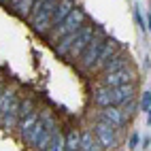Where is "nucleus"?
Instances as JSON below:
<instances>
[{
  "instance_id": "nucleus-24",
  "label": "nucleus",
  "mask_w": 151,
  "mask_h": 151,
  "mask_svg": "<svg viewBox=\"0 0 151 151\" xmlns=\"http://www.w3.org/2000/svg\"><path fill=\"white\" fill-rule=\"evenodd\" d=\"M138 143H140V134H136V132H134L132 136H130V140H128V149H130V151L136 149V147H138Z\"/></svg>"
},
{
  "instance_id": "nucleus-22",
  "label": "nucleus",
  "mask_w": 151,
  "mask_h": 151,
  "mask_svg": "<svg viewBox=\"0 0 151 151\" xmlns=\"http://www.w3.org/2000/svg\"><path fill=\"white\" fill-rule=\"evenodd\" d=\"M134 22H136V26L140 28V32H147V24H145L143 11H140V6H138V4H134Z\"/></svg>"
},
{
  "instance_id": "nucleus-21",
  "label": "nucleus",
  "mask_w": 151,
  "mask_h": 151,
  "mask_svg": "<svg viewBox=\"0 0 151 151\" xmlns=\"http://www.w3.org/2000/svg\"><path fill=\"white\" fill-rule=\"evenodd\" d=\"M149 109H151V89H145V92L140 94V98H138V111L147 113Z\"/></svg>"
},
{
  "instance_id": "nucleus-7",
  "label": "nucleus",
  "mask_w": 151,
  "mask_h": 151,
  "mask_svg": "<svg viewBox=\"0 0 151 151\" xmlns=\"http://www.w3.org/2000/svg\"><path fill=\"white\" fill-rule=\"evenodd\" d=\"M98 119H102V122L111 124L113 128H124L130 119L128 115L124 113V109L122 106H106V109H100V113H98Z\"/></svg>"
},
{
  "instance_id": "nucleus-10",
  "label": "nucleus",
  "mask_w": 151,
  "mask_h": 151,
  "mask_svg": "<svg viewBox=\"0 0 151 151\" xmlns=\"http://www.w3.org/2000/svg\"><path fill=\"white\" fill-rule=\"evenodd\" d=\"M136 83H126V85H119L113 87V106H124L126 102L136 98Z\"/></svg>"
},
{
  "instance_id": "nucleus-13",
  "label": "nucleus",
  "mask_w": 151,
  "mask_h": 151,
  "mask_svg": "<svg viewBox=\"0 0 151 151\" xmlns=\"http://www.w3.org/2000/svg\"><path fill=\"white\" fill-rule=\"evenodd\" d=\"M128 66H132V60H130V55L124 53V51H117L113 58H111V62L104 66L102 73H115V70H122V68H128Z\"/></svg>"
},
{
  "instance_id": "nucleus-26",
  "label": "nucleus",
  "mask_w": 151,
  "mask_h": 151,
  "mask_svg": "<svg viewBox=\"0 0 151 151\" xmlns=\"http://www.w3.org/2000/svg\"><path fill=\"white\" fill-rule=\"evenodd\" d=\"M147 32H149V34H151V13H149V15H147Z\"/></svg>"
},
{
  "instance_id": "nucleus-30",
  "label": "nucleus",
  "mask_w": 151,
  "mask_h": 151,
  "mask_svg": "<svg viewBox=\"0 0 151 151\" xmlns=\"http://www.w3.org/2000/svg\"><path fill=\"white\" fill-rule=\"evenodd\" d=\"M17 2H19V0H11V4H13V6H15V4H17Z\"/></svg>"
},
{
  "instance_id": "nucleus-20",
  "label": "nucleus",
  "mask_w": 151,
  "mask_h": 151,
  "mask_svg": "<svg viewBox=\"0 0 151 151\" xmlns=\"http://www.w3.org/2000/svg\"><path fill=\"white\" fill-rule=\"evenodd\" d=\"M66 149V143H64V134L62 132H58L53 138H51V143L47 145L45 151H64Z\"/></svg>"
},
{
  "instance_id": "nucleus-3",
  "label": "nucleus",
  "mask_w": 151,
  "mask_h": 151,
  "mask_svg": "<svg viewBox=\"0 0 151 151\" xmlns=\"http://www.w3.org/2000/svg\"><path fill=\"white\" fill-rule=\"evenodd\" d=\"M58 2H60V0H45V4L38 9V13L28 19L30 26H32V30H34L38 36L49 34V30H51V19H53V13H55Z\"/></svg>"
},
{
  "instance_id": "nucleus-4",
  "label": "nucleus",
  "mask_w": 151,
  "mask_h": 151,
  "mask_svg": "<svg viewBox=\"0 0 151 151\" xmlns=\"http://www.w3.org/2000/svg\"><path fill=\"white\" fill-rule=\"evenodd\" d=\"M92 132H94L96 143L102 147V151L115 149L117 143H119V138H117V128H113L111 124L102 122V119H98V117H96V122H94V126H92Z\"/></svg>"
},
{
  "instance_id": "nucleus-31",
  "label": "nucleus",
  "mask_w": 151,
  "mask_h": 151,
  "mask_svg": "<svg viewBox=\"0 0 151 151\" xmlns=\"http://www.w3.org/2000/svg\"><path fill=\"white\" fill-rule=\"evenodd\" d=\"M64 151H73V149H64Z\"/></svg>"
},
{
  "instance_id": "nucleus-14",
  "label": "nucleus",
  "mask_w": 151,
  "mask_h": 151,
  "mask_svg": "<svg viewBox=\"0 0 151 151\" xmlns=\"http://www.w3.org/2000/svg\"><path fill=\"white\" fill-rule=\"evenodd\" d=\"M38 117H41V111H32V113H30V115H26V117H22V119H19V124H17V130H15V132L19 134V138H24L28 132H30V130H32V126L38 122Z\"/></svg>"
},
{
  "instance_id": "nucleus-6",
  "label": "nucleus",
  "mask_w": 151,
  "mask_h": 151,
  "mask_svg": "<svg viewBox=\"0 0 151 151\" xmlns=\"http://www.w3.org/2000/svg\"><path fill=\"white\" fill-rule=\"evenodd\" d=\"M96 34V28L94 26H87V24H83L81 28L77 30V36H75V43H73V47H70V51H68V60H77L79 55H81V51L87 47V43L92 41V36Z\"/></svg>"
},
{
  "instance_id": "nucleus-8",
  "label": "nucleus",
  "mask_w": 151,
  "mask_h": 151,
  "mask_svg": "<svg viewBox=\"0 0 151 151\" xmlns=\"http://www.w3.org/2000/svg\"><path fill=\"white\" fill-rule=\"evenodd\" d=\"M119 51V47H117V43L113 41V38H106V41H104V45H102V49H100V53H98V60H96V64L92 66V70H89V73H102V70H104V66L111 62V58H113L115 53Z\"/></svg>"
},
{
  "instance_id": "nucleus-23",
  "label": "nucleus",
  "mask_w": 151,
  "mask_h": 151,
  "mask_svg": "<svg viewBox=\"0 0 151 151\" xmlns=\"http://www.w3.org/2000/svg\"><path fill=\"white\" fill-rule=\"evenodd\" d=\"M122 109H124V113L128 115V119H132V117L136 115V111H138V100H136V98L130 100V102H126Z\"/></svg>"
},
{
  "instance_id": "nucleus-2",
  "label": "nucleus",
  "mask_w": 151,
  "mask_h": 151,
  "mask_svg": "<svg viewBox=\"0 0 151 151\" xmlns=\"http://www.w3.org/2000/svg\"><path fill=\"white\" fill-rule=\"evenodd\" d=\"M106 41V36L100 32V30H96V34L92 36V41L87 43V47L81 51V55L77 58V66L83 70V73H89L92 70V66L96 64V60H98V53H100V49H102Z\"/></svg>"
},
{
  "instance_id": "nucleus-16",
  "label": "nucleus",
  "mask_w": 151,
  "mask_h": 151,
  "mask_svg": "<svg viewBox=\"0 0 151 151\" xmlns=\"http://www.w3.org/2000/svg\"><path fill=\"white\" fill-rule=\"evenodd\" d=\"M32 4H34V0H19V2L13 6V9H15V13H17V17H22V19H28V15H30V9H32Z\"/></svg>"
},
{
  "instance_id": "nucleus-28",
  "label": "nucleus",
  "mask_w": 151,
  "mask_h": 151,
  "mask_svg": "<svg viewBox=\"0 0 151 151\" xmlns=\"http://www.w3.org/2000/svg\"><path fill=\"white\" fill-rule=\"evenodd\" d=\"M147 124H149V126H151V109H149V111H147Z\"/></svg>"
},
{
  "instance_id": "nucleus-1",
  "label": "nucleus",
  "mask_w": 151,
  "mask_h": 151,
  "mask_svg": "<svg viewBox=\"0 0 151 151\" xmlns=\"http://www.w3.org/2000/svg\"><path fill=\"white\" fill-rule=\"evenodd\" d=\"M85 19H87L85 11H83V9H79V6H75L73 11H70V13L64 17V22L60 24V26H55L51 32H49V41H51V45H53V43H58L62 36L77 32V30L85 24Z\"/></svg>"
},
{
  "instance_id": "nucleus-11",
  "label": "nucleus",
  "mask_w": 151,
  "mask_h": 151,
  "mask_svg": "<svg viewBox=\"0 0 151 151\" xmlns=\"http://www.w3.org/2000/svg\"><path fill=\"white\" fill-rule=\"evenodd\" d=\"M92 102L98 109H106V106H113V87H104V85H98L92 94Z\"/></svg>"
},
{
  "instance_id": "nucleus-25",
  "label": "nucleus",
  "mask_w": 151,
  "mask_h": 151,
  "mask_svg": "<svg viewBox=\"0 0 151 151\" xmlns=\"http://www.w3.org/2000/svg\"><path fill=\"white\" fill-rule=\"evenodd\" d=\"M85 151H102V147H100L98 143H92V145H89V147H87Z\"/></svg>"
},
{
  "instance_id": "nucleus-18",
  "label": "nucleus",
  "mask_w": 151,
  "mask_h": 151,
  "mask_svg": "<svg viewBox=\"0 0 151 151\" xmlns=\"http://www.w3.org/2000/svg\"><path fill=\"white\" fill-rule=\"evenodd\" d=\"M64 143H66V149L79 151V132H77L75 128H70L68 134H64Z\"/></svg>"
},
{
  "instance_id": "nucleus-17",
  "label": "nucleus",
  "mask_w": 151,
  "mask_h": 151,
  "mask_svg": "<svg viewBox=\"0 0 151 151\" xmlns=\"http://www.w3.org/2000/svg\"><path fill=\"white\" fill-rule=\"evenodd\" d=\"M92 143H96L92 130H83V132H79V151H85Z\"/></svg>"
},
{
  "instance_id": "nucleus-15",
  "label": "nucleus",
  "mask_w": 151,
  "mask_h": 151,
  "mask_svg": "<svg viewBox=\"0 0 151 151\" xmlns=\"http://www.w3.org/2000/svg\"><path fill=\"white\" fill-rule=\"evenodd\" d=\"M43 130H45V124H43V119L38 117V122L32 126V130H30V132L22 138L24 143L30 147V149H36V143H38V138H41V134H43Z\"/></svg>"
},
{
  "instance_id": "nucleus-12",
  "label": "nucleus",
  "mask_w": 151,
  "mask_h": 151,
  "mask_svg": "<svg viewBox=\"0 0 151 151\" xmlns=\"http://www.w3.org/2000/svg\"><path fill=\"white\" fill-rule=\"evenodd\" d=\"M75 9V0H60L58 2V6H55V13H53V19H51V30L55 28V26H60L64 22V17L70 13ZM49 30V32H51Z\"/></svg>"
},
{
  "instance_id": "nucleus-9",
  "label": "nucleus",
  "mask_w": 151,
  "mask_h": 151,
  "mask_svg": "<svg viewBox=\"0 0 151 151\" xmlns=\"http://www.w3.org/2000/svg\"><path fill=\"white\" fill-rule=\"evenodd\" d=\"M19 104H22V98H15L11 106L6 109V113L0 117V126H2V130H6V132H15L17 130V124H19Z\"/></svg>"
},
{
  "instance_id": "nucleus-29",
  "label": "nucleus",
  "mask_w": 151,
  "mask_h": 151,
  "mask_svg": "<svg viewBox=\"0 0 151 151\" xmlns=\"http://www.w3.org/2000/svg\"><path fill=\"white\" fill-rule=\"evenodd\" d=\"M6 85H4V81H2V79H0V94H2V89H4Z\"/></svg>"
},
{
  "instance_id": "nucleus-5",
  "label": "nucleus",
  "mask_w": 151,
  "mask_h": 151,
  "mask_svg": "<svg viewBox=\"0 0 151 151\" xmlns=\"http://www.w3.org/2000/svg\"><path fill=\"white\" fill-rule=\"evenodd\" d=\"M136 81H138V77H136V70L132 66L115 70V73H100L98 75V85H104V87H119V85L136 83Z\"/></svg>"
},
{
  "instance_id": "nucleus-27",
  "label": "nucleus",
  "mask_w": 151,
  "mask_h": 151,
  "mask_svg": "<svg viewBox=\"0 0 151 151\" xmlns=\"http://www.w3.org/2000/svg\"><path fill=\"white\" fill-rule=\"evenodd\" d=\"M149 143H151V138H149V136H145V138H143V147L147 149V147H149Z\"/></svg>"
},
{
  "instance_id": "nucleus-19",
  "label": "nucleus",
  "mask_w": 151,
  "mask_h": 151,
  "mask_svg": "<svg viewBox=\"0 0 151 151\" xmlns=\"http://www.w3.org/2000/svg\"><path fill=\"white\" fill-rule=\"evenodd\" d=\"M32 111H36V102H34V98H24L22 100V104H19V119L30 115Z\"/></svg>"
}]
</instances>
